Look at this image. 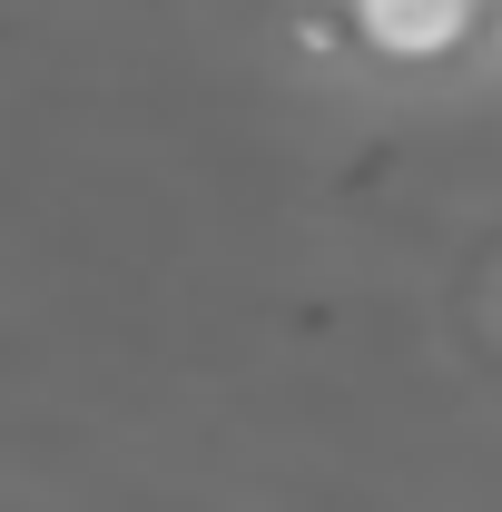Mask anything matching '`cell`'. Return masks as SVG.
Wrapping results in <instances>:
<instances>
[{
    "mask_svg": "<svg viewBox=\"0 0 502 512\" xmlns=\"http://www.w3.org/2000/svg\"><path fill=\"white\" fill-rule=\"evenodd\" d=\"M473 30V0H355V40L384 60H443Z\"/></svg>",
    "mask_w": 502,
    "mask_h": 512,
    "instance_id": "cell-1",
    "label": "cell"
}]
</instances>
